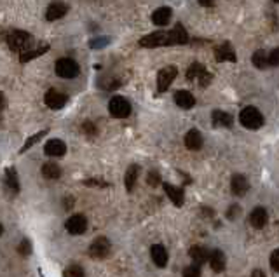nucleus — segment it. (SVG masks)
<instances>
[{"mask_svg":"<svg viewBox=\"0 0 279 277\" xmlns=\"http://www.w3.org/2000/svg\"><path fill=\"white\" fill-rule=\"evenodd\" d=\"M175 103L178 105L180 108L188 110L195 105V98L192 96L188 91H176L175 93Z\"/></svg>","mask_w":279,"mask_h":277,"instance_id":"nucleus-15","label":"nucleus"},{"mask_svg":"<svg viewBox=\"0 0 279 277\" xmlns=\"http://www.w3.org/2000/svg\"><path fill=\"white\" fill-rule=\"evenodd\" d=\"M215 2H217V0H199V4H201L202 7H211V6H215Z\"/></svg>","mask_w":279,"mask_h":277,"instance_id":"nucleus-41","label":"nucleus"},{"mask_svg":"<svg viewBox=\"0 0 279 277\" xmlns=\"http://www.w3.org/2000/svg\"><path fill=\"white\" fill-rule=\"evenodd\" d=\"M47 134V129H44V131H40V132H37V134H33L32 138H28L25 142V145H23V149H21V154H23V152H26L28 149H32L33 145H35L37 142H39V140H42V136H46Z\"/></svg>","mask_w":279,"mask_h":277,"instance_id":"nucleus-30","label":"nucleus"},{"mask_svg":"<svg viewBox=\"0 0 279 277\" xmlns=\"http://www.w3.org/2000/svg\"><path fill=\"white\" fill-rule=\"evenodd\" d=\"M183 277H201V270L197 265H190L183 270Z\"/></svg>","mask_w":279,"mask_h":277,"instance_id":"nucleus-34","label":"nucleus"},{"mask_svg":"<svg viewBox=\"0 0 279 277\" xmlns=\"http://www.w3.org/2000/svg\"><path fill=\"white\" fill-rule=\"evenodd\" d=\"M250 223L255 229H263L267 223V211L263 207H255L250 215Z\"/></svg>","mask_w":279,"mask_h":277,"instance_id":"nucleus-18","label":"nucleus"},{"mask_svg":"<svg viewBox=\"0 0 279 277\" xmlns=\"http://www.w3.org/2000/svg\"><path fill=\"white\" fill-rule=\"evenodd\" d=\"M251 61L256 68H260V70H263V68L269 64V56L265 54V51H256L253 54V58H251Z\"/></svg>","mask_w":279,"mask_h":277,"instance_id":"nucleus-29","label":"nucleus"},{"mask_svg":"<svg viewBox=\"0 0 279 277\" xmlns=\"http://www.w3.org/2000/svg\"><path fill=\"white\" fill-rule=\"evenodd\" d=\"M6 181H7V187L14 193L20 192V181H18V176H16V169L9 168L6 171Z\"/></svg>","mask_w":279,"mask_h":277,"instance_id":"nucleus-27","label":"nucleus"},{"mask_svg":"<svg viewBox=\"0 0 279 277\" xmlns=\"http://www.w3.org/2000/svg\"><path fill=\"white\" fill-rule=\"evenodd\" d=\"M164 192L166 195L171 199V202L175 204L176 207H182L183 202H185V197H183V190L178 187H175V185L171 183H164Z\"/></svg>","mask_w":279,"mask_h":277,"instance_id":"nucleus-13","label":"nucleus"},{"mask_svg":"<svg viewBox=\"0 0 279 277\" xmlns=\"http://www.w3.org/2000/svg\"><path fill=\"white\" fill-rule=\"evenodd\" d=\"M138 174H140V168L136 164L129 166L126 171V176H124V185H126V190L131 192L134 188V183H136L138 180Z\"/></svg>","mask_w":279,"mask_h":277,"instance_id":"nucleus-23","label":"nucleus"},{"mask_svg":"<svg viewBox=\"0 0 279 277\" xmlns=\"http://www.w3.org/2000/svg\"><path fill=\"white\" fill-rule=\"evenodd\" d=\"M176 74H178V70H176V66H173V64L164 66L163 70L157 74V89H159V93L168 91V87L171 86L173 81L176 79Z\"/></svg>","mask_w":279,"mask_h":277,"instance_id":"nucleus-6","label":"nucleus"},{"mask_svg":"<svg viewBox=\"0 0 279 277\" xmlns=\"http://www.w3.org/2000/svg\"><path fill=\"white\" fill-rule=\"evenodd\" d=\"M171 9L169 7H159L157 11H154L152 14V23L157 26H166L171 21Z\"/></svg>","mask_w":279,"mask_h":277,"instance_id":"nucleus-16","label":"nucleus"},{"mask_svg":"<svg viewBox=\"0 0 279 277\" xmlns=\"http://www.w3.org/2000/svg\"><path fill=\"white\" fill-rule=\"evenodd\" d=\"M49 51V45H44V47H39V49H33V51H26V52H21V63H26L30 61V59L37 58V56H42L44 52Z\"/></svg>","mask_w":279,"mask_h":277,"instance_id":"nucleus-28","label":"nucleus"},{"mask_svg":"<svg viewBox=\"0 0 279 277\" xmlns=\"http://www.w3.org/2000/svg\"><path fill=\"white\" fill-rule=\"evenodd\" d=\"M18 251H20V255L28 256L30 253H32V242H30L28 239H23V241L20 242V246H18Z\"/></svg>","mask_w":279,"mask_h":277,"instance_id":"nucleus-32","label":"nucleus"},{"mask_svg":"<svg viewBox=\"0 0 279 277\" xmlns=\"http://www.w3.org/2000/svg\"><path fill=\"white\" fill-rule=\"evenodd\" d=\"M66 100L68 98L65 96V94H61V93H58V91H54V89H51V91H47L46 93V98H44V101H46V105L51 110H59V108H63L66 105Z\"/></svg>","mask_w":279,"mask_h":277,"instance_id":"nucleus-9","label":"nucleus"},{"mask_svg":"<svg viewBox=\"0 0 279 277\" xmlns=\"http://www.w3.org/2000/svg\"><path fill=\"white\" fill-rule=\"evenodd\" d=\"M239 207H237V206H232L231 207V210H229V213H227V218L229 220H234V218H236V215H239Z\"/></svg>","mask_w":279,"mask_h":277,"instance_id":"nucleus-40","label":"nucleus"},{"mask_svg":"<svg viewBox=\"0 0 279 277\" xmlns=\"http://www.w3.org/2000/svg\"><path fill=\"white\" fill-rule=\"evenodd\" d=\"M42 174L49 180H58L59 176H61V169H59L58 164H54V162H47V164L42 166Z\"/></svg>","mask_w":279,"mask_h":277,"instance_id":"nucleus-25","label":"nucleus"},{"mask_svg":"<svg viewBox=\"0 0 279 277\" xmlns=\"http://www.w3.org/2000/svg\"><path fill=\"white\" fill-rule=\"evenodd\" d=\"M6 42L11 47V51L26 52L30 49V44H32V37L23 30H13L11 33H7Z\"/></svg>","mask_w":279,"mask_h":277,"instance_id":"nucleus-1","label":"nucleus"},{"mask_svg":"<svg viewBox=\"0 0 279 277\" xmlns=\"http://www.w3.org/2000/svg\"><path fill=\"white\" fill-rule=\"evenodd\" d=\"M147 181H149L150 187H157L161 183V174L157 171H150L149 176H147Z\"/></svg>","mask_w":279,"mask_h":277,"instance_id":"nucleus-33","label":"nucleus"},{"mask_svg":"<svg viewBox=\"0 0 279 277\" xmlns=\"http://www.w3.org/2000/svg\"><path fill=\"white\" fill-rule=\"evenodd\" d=\"M251 277H265V274H263L262 270H255L253 274H251Z\"/></svg>","mask_w":279,"mask_h":277,"instance_id":"nucleus-42","label":"nucleus"},{"mask_svg":"<svg viewBox=\"0 0 279 277\" xmlns=\"http://www.w3.org/2000/svg\"><path fill=\"white\" fill-rule=\"evenodd\" d=\"M234 122L232 115L227 112H220V110H217V112H213V124L218 127H231Z\"/></svg>","mask_w":279,"mask_h":277,"instance_id":"nucleus-24","label":"nucleus"},{"mask_svg":"<svg viewBox=\"0 0 279 277\" xmlns=\"http://www.w3.org/2000/svg\"><path fill=\"white\" fill-rule=\"evenodd\" d=\"M44 152H46L47 155H51V157H61L66 152V145L61 140H49L46 143V147H44Z\"/></svg>","mask_w":279,"mask_h":277,"instance_id":"nucleus-14","label":"nucleus"},{"mask_svg":"<svg viewBox=\"0 0 279 277\" xmlns=\"http://www.w3.org/2000/svg\"><path fill=\"white\" fill-rule=\"evenodd\" d=\"M142 47H164V45H173L171 44V32H154L150 35L143 37L140 40Z\"/></svg>","mask_w":279,"mask_h":277,"instance_id":"nucleus-4","label":"nucleus"},{"mask_svg":"<svg viewBox=\"0 0 279 277\" xmlns=\"http://www.w3.org/2000/svg\"><path fill=\"white\" fill-rule=\"evenodd\" d=\"M86 185H94V187H108L107 181H101V180H88Z\"/></svg>","mask_w":279,"mask_h":277,"instance_id":"nucleus-39","label":"nucleus"},{"mask_svg":"<svg viewBox=\"0 0 279 277\" xmlns=\"http://www.w3.org/2000/svg\"><path fill=\"white\" fill-rule=\"evenodd\" d=\"M274 2H276V4H279V0H274Z\"/></svg>","mask_w":279,"mask_h":277,"instance_id":"nucleus-43","label":"nucleus"},{"mask_svg":"<svg viewBox=\"0 0 279 277\" xmlns=\"http://www.w3.org/2000/svg\"><path fill=\"white\" fill-rule=\"evenodd\" d=\"M204 74H206L204 66H202L201 63H194L190 68H188L187 79H188V81H201V79L204 77Z\"/></svg>","mask_w":279,"mask_h":277,"instance_id":"nucleus-26","label":"nucleus"},{"mask_svg":"<svg viewBox=\"0 0 279 277\" xmlns=\"http://www.w3.org/2000/svg\"><path fill=\"white\" fill-rule=\"evenodd\" d=\"M210 265L215 272H222L225 268V255L220 249H215L210 255Z\"/></svg>","mask_w":279,"mask_h":277,"instance_id":"nucleus-22","label":"nucleus"},{"mask_svg":"<svg viewBox=\"0 0 279 277\" xmlns=\"http://www.w3.org/2000/svg\"><path fill=\"white\" fill-rule=\"evenodd\" d=\"M188 42V33L187 30L183 28L182 23H178V25H175V28L171 30V44L173 45H182V44H187Z\"/></svg>","mask_w":279,"mask_h":277,"instance_id":"nucleus-20","label":"nucleus"},{"mask_svg":"<svg viewBox=\"0 0 279 277\" xmlns=\"http://www.w3.org/2000/svg\"><path fill=\"white\" fill-rule=\"evenodd\" d=\"M63 277H86V272H84V268L79 267V265H70L68 268H65Z\"/></svg>","mask_w":279,"mask_h":277,"instance_id":"nucleus-31","label":"nucleus"},{"mask_svg":"<svg viewBox=\"0 0 279 277\" xmlns=\"http://www.w3.org/2000/svg\"><path fill=\"white\" fill-rule=\"evenodd\" d=\"M65 227L72 235L84 234L86 229H88V220H86V216H82V215H74L66 220Z\"/></svg>","mask_w":279,"mask_h":277,"instance_id":"nucleus-8","label":"nucleus"},{"mask_svg":"<svg viewBox=\"0 0 279 277\" xmlns=\"http://www.w3.org/2000/svg\"><path fill=\"white\" fill-rule=\"evenodd\" d=\"M239 120L246 129H260L263 126V115L260 113V110L255 107L244 108L239 115Z\"/></svg>","mask_w":279,"mask_h":277,"instance_id":"nucleus-2","label":"nucleus"},{"mask_svg":"<svg viewBox=\"0 0 279 277\" xmlns=\"http://www.w3.org/2000/svg\"><path fill=\"white\" fill-rule=\"evenodd\" d=\"M217 59H218V61H232V63L237 61L236 52H234L232 45L229 42L222 44L220 47L217 49Z\"/></svg>","mask_w":279,"mask_h":277,"instance_id":"nucleus-19","label":"nucleus"},{"mask_svg":"<svg viewBox=\"0 0 279 277\" xmlns=\"http://www.w3.org/2000/svg\"><path fill=\"white\" fill-rule=\"evenodd\" d=\"M108 112L115 119H124V117H127L131 113V105L126 98L114 96L110 100V103H108Z\"/></svg>","mask_w":279,"mask_h":277,"instance_id":"nucleus-5","label":"nucleus"},{"mask_svg":"<svg viewBox=\"0 0 279 277\" xmlns=\"http://www.w3.org/2000/svg\"><path fill=\"white\" fill-rule=\"evenodd\" d=\"M108 253H110V242H108V239L105 237L94 239L91 248H89V255L96 258V260H103V258L108 256Z\"/></svg>","mask_w":279,"mask_h":277,"instance_id":"nucleus-7","label":"nucleus"},{"mask_svg":"<svg viewBox=\"0 0 279 277\" xmlns=\"http://www.w3.org/2000/svg\"><path fill=\"white\" fill-rule=\"evenodd\" d=\"M185 147L188 150H199L202 147V136L197 129H190L185 134Z\"/></svg>","mask_w":279,"mask_h":277,"instance_id":"nucleus-17","label":"nucleus"},{"mask_svg":"<svg viewBox=\"0 0 279 277\" xmlns=\"http://www.w3.org/2000/svg\"><path fill=\"white\" fill-rule=\"evenodd\" d=\"M150 256H152V261L157 265V267H166L168 265V251L163 244H154L150 248Z\"/></svg>","mask_w":279,"mask_h":277,"instance_id":"nucleus-12","label":"nucleus"},{"mask_svg":"<svg viewBox=\"0 0 279 277\" xmlns=\"http://www.w3.org/2000/svg\"><path fill=\"white\" fill-rule=\"evenodd\" d=\"M269 64H272V66H279V47L274 49V51L269 54Z\"/></svg>","mask_w":279,"mask_h":277,"instance_id":"nucleus-37","label":"nucleus"},{"mask_svg":"<svg viewBox=\"0 0 279 277\" xmlns=\"http://www.w3.org/2000/svg\"><path fill=\"white\" fill-rule=\"evenodd\" d=\"M231 190L234 195H244L248 190H250V183H248L246 176L243 174H234L232 176V181H231Z\"/></svg>","mask_w":279,"mask_h":277,"instance_id":"nucleus-11","label":"nucleus"},{"mask_svg":"<svg viewBox=\"0 0 279 277\" xmlns=\"http://www.w3.org/2000/svg\"><path fill=\"white\" fill-rule=\"evenodd\" d=\"M82 131L88 132L89 136L96 134V127H94V124H93V122H84V126H82Z\"/></svg>","mask_w":279,"mask_h":277,"instance_id":"nucleus-38","label":"nucleus"},{"mask_svg":"<svg viewBox=\"0 0 279 277\" xmlns=\"http://www.w3.org/2000/svg\"><path fill=\"white\" fill-rule=\"evenodd\" d=\"M188 255H190V258L197 265L204 263V261L210 258V253H208V249H206L204 246H192V248L188 249Z\"/></svg>","mask_w":279,"mask_h":277,"instance_id":"nucleus-21","label":"nucleus"},{"mask_svg":"<svg viewBox=\"0 0 279 277\" xmlns=\"http://www.w3.org/2000/svg\"><path fill=\"white\" fill-rule=\"evenodd\" d=\"M108 42H110V39H108V37L94 39V40H91V47H93V49H101V47H105V44H108Z\"/></svg>","mask_w":279,"mask_h":277,"instance_id":"nucleus-35","label":"nucleus"},{"mask_svg":"<svg viewBox=\"0 0 279 277\" xmlns=\"http://www.w3.org/2000/svg\"><path fill=\"white\" fill-rule=\"evenodd\" d=\"M54 72H56V75L61 79H75L79 75V72H81V68H79V64L75 63L74 59L61 58L56 61Z\"/></svg>","mask_w":279,"mask_h":277,"instance_id":"nucleus-3","label":"nucleus"},{"mask_svg":"<svg viewBox=\"0 0 279 277\" xmlns=\"http://www.w3.org/2000/svg\"><path fill=\"white\" fill-rule=\"evenodd\" d=\"M270 267L276 272H279V249H276V251L270 255Z\"/></svg>","mask_w":279,"mask_h":277,"instance_id":"nucleus-36","label":"nucleus"},{"mask_svg":"<svg viewBox=\"0 0 279 277\" xmlns=\"http://www.w3.org/2000/svg\"><path fill=\"white\" fill-rule=\"evenodd\" d=\"M66 13H68V6H66L65 2H61V0H56V2H52L51 6L47 7L46 18H47V21H56V20H59V18L65 16Z\"/></svg>","mask_w":279,"mask_h":277,"instance_id":"nucleus-10","label":"nucleus"}]
</instances>
